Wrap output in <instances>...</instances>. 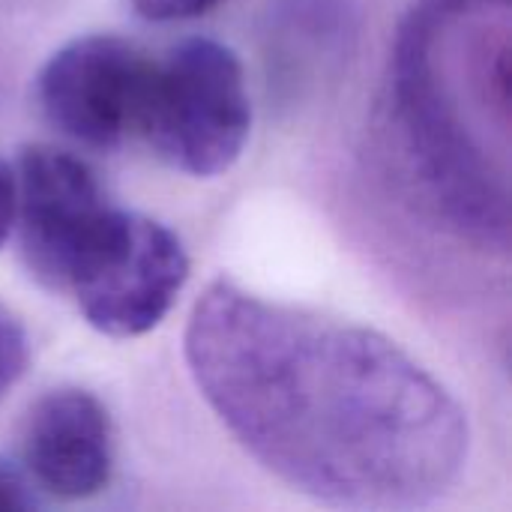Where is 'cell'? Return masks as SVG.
Masks as SVG:
<instances>
[{
    "label": "cell",
    "mask_w": 512,
    "mask_h": 512,
    "mask_svg": "<svg viewBox=\"0 0 512 512\" xmlns=\"http://www.w3.org/2000/svg\"><path fill=\"white\" fill-rule=\"evenodd\" d=\"M27 363H30L27 330L6 306H0V402L21 381Z\"/></svg>",
    "instance_id": "ba28073f"
},
{
    "label": "cell",
    "mask_w": 512,
    "mask_h": 512,
    "mask_svg": "<svg viewBox=\"0 0 512 512\" xmlns=\"http://www.w3.org/2000/svg\"><path fill=\"white\" fill-rule=\"evenodd\" d=\"M249 132L252 99L234 48L195 36L153 63L138 135L168 168L219 177L243 156Z\"/></svg>",
    "instance_id": "3957f363"
},
{
    "label": "cell",
    "mask_w": 512,
    "mask_h": 512,
    "mask_svg": "<svg viewBox=\"0 0 512 512\" xmlns=\"http://www.w3.org/2000/svg\"><path fill=\"white\" fill-rule=\"evenodd\" d=\"M183 357L228 435L312 501L417 510L468 465L459 399L372 327L216 279L189 312Z\"/></svg>",
    "instance_id": "6da1fadb"
},
{
    "label": "cell",
    "mask_w": 512,
    "mask_h": 512,
    "mask_svg": "<svg viewBox=\"0 0 512 512\" xmlns=\"http://www.w3.org/2000/svg\"><path fill=\"white\" fill-rule=\"evenodd\" d=\"M111 210L102 183L78 156L57 147H24L15 168V225L27 270L63 291L69 270Z\"/></svg>",
    "instance_id": "8992f818"
},
{
    "label": "cell",
    "mask_w": 512,
    "mask_h": 512,
    "mask_svg": "<svg viewBox=\"0 0 512 512\" xmlns=\"http://www.w3.org/2000/svg\"><path fill=\"white\" fill-rule=\"evenodd\" d=\"M15 228V168L0 159V246Z\"/></svg>",
    "instance_id": "8fae6325"
},
{
    "label": "cell",
    "mask_w": 512,
    "mask_h": 512,
    "mask_svg": "<svg viewBox=\"0 0 512 512\" xmlns=\"http://www.w3.org/2000/svg\"><path fill=\"white\" fill-rule=\"evenodd\" d=\"M228 0H132L135 12L147 21H189V18H201L207 12H213L216 6H222Z\"/></svg>",
    "instance_id": "9c48e42d"
},
{
    "label": "cell",
    "mask_w": 512,
    "mask_h": 512,
    "mask_svg": "<svg viewBox=\"0 0 512 512\" xmlns=\"http://www.w3.org/2000/svg\"><path fill=\"white\" fill-rule=\"evenodd\" d=\"M33 507H36V495H33V486L24 477V471L9 468L0 459V512L33 510Z\"/></svg>",
    "instance_id": "30bf717a"
},
{
    "label": "cell",
    "mask_w": 512,
    "mask_h": 512,
    "mask_svg": "<svg viewBox=\"0 0 512 512\" xmlns=\"http://www.w3.org/2000/svg\"><path fill=\"white\" fill-rule=\"evenodd\" d=\"M186 279L189 255L168 225L111 207L78 252L63 294L102 336L135 339L165 321Z\"/></svg>",
    "instance_id": "277c9868"
},
{
    "label": "cell",
    "mask_w": 512,
    "mask_h": 512,
    "mask_svg": "<svg viewBox=\"0 0 512 512\" xmlns=\"http://www.w3.org/2000/svg\"><path fill=\"white\" fill-rule=\"evenodd\" d=\"M21 465L30 486L84 501L114 474V426L108 408L87 390L63 387L39 396L21 426Z\"/></svg>",
    "instance_id": "52a82bcc"
},
{
    "label": "cell",
    "mask_w": 512,
    "mask_h": 512,
    "mask_svg": "<svg viewBox=\"0 0 512 512\" xmlns=\"http://www.w3.org/2000/svg\"><path fill=\"white\" fill-rule=\"evenodd\" d=\"M153 60L129 39L90 33L57 48L36 78L45 120L69 141L114 150L138 135Z\"/></svg>",
    "instance_id": "5b68a950"
},
{
    "label": "cell",
    "mask_w": 512,
    "mask_h": 512,
    "mask_svg": "<svg viewBox=\"0 0 512 512\" xmlns=\"http://www.w3.org/2000/svg\"><path fill=\"white\" fill-rule=\"evenodd\" d=\"M459 78L441 0H420L396 36L390 66V114L402 159L447 228L480 249H507V162H498L483 138V108L465 99L468 90H483H462Z\"/></svg>",
    "instance_id": "7a4b0ae2"
}]
</instances>
